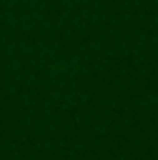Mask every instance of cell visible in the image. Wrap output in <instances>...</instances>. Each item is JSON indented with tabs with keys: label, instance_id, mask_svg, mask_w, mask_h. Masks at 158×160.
Segmentation results:
<instances>
[]
</instances>
